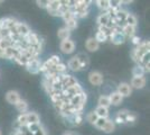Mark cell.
I'll use <instances>...</instances> for the list:
<instances>
[{
  "label": "cell",
  "mask_w": 150,
  "mask_h": 135,
  "mask_svg": "<svg viewBox=\"0 0 150 135\" xmlns=\"http://www.w3.org/2000/svg\"><path fill=\"white\" fill-rule=\"evenodd\" d=\"M98 118H99V117H98L95 111H91V113H88V115H86V121H88L90 124H92V125H94V124L96 123Z\"/></svg>",
  "instance_id": "cell-34"
},
{
  "label": "cell",
  "mask_w": 150,
  "mask_h": 135,
  "mask_svg": "<svg viewBox=\"0 0 150 135\" xmlns=\"http://www.w3.org/2000/svg\"><path fill=\"white\" fill-rule=\"evenodd\" d=\"M150 42L149 41H144L141 42L140 44L136 46V49L132 51L131 56L133 59V61L137 63V65H140V60L144 58V55L149 54L150 52Z\"/></svg>",
  "instance_id": "cell-1"
},
{
  "label": "cell",
  "mask_w": 150,
  "mask_h": 135,
  "mask_svg": "<svg viewBox=\"0 0 150 135\" xmlns=\"http://www.w3.org/2000/svg\"><path fill=\"white\" fill-rule=\"evenodd\" d=\"M94 39H95V41L100 44V43H104V42H105L106 39H108V36H105L103 33H101L98 31V33L95 34V37H94Z\"/></svg>",
  "instance_id": "cell-36"
},
{
  "label": "cell",
  "mask_w": 150,
  "mask_h": 135,
  "mask_svg": "<svg viewBox=\"0 0 150 135\" xmlns=\"http://www.w3.org/2000/svg\"><path fill=\"white\" fill-rule=\"evenodd\" d=\"M96 5L100 9L105 11V14H108L110 16V1L109 0H98Z\"/></svg>",
  "instance_id": "cell-21"
},
{
  "label": "cell",
  "mask_w": 150,
  "mask_h": 135,
  "mask_svg": "<svg viewBox=\"0 0 150 135\" xmlns=\"http://www.w3.org/2000/svg\"><path fill=\"white\" fill-rule=\"evenodd\" d=\"M144 66H141V65H136L132 69V76L133 77H144Z\"/></svg>",
  "instance_id": "cell-32"
},
{
  "label": "cell",
  "mask_w": 150,
  "mask_h": 135,
  "mask_svg": "<svg viewBox=\"0 0 150 135\" xmlns=\"http://www.w3.org/2000/svg\"><path fill=\"white\" fill-rule=\"evenodd\" d=\"M27 114V125L30 124H40L39 122V116L36 113H26Z\"/></svg>",
  "instance_id": "cell-23"
},
{
  "label": "cell",
  "mask_w": 150,
  "mask_h": 135,
  "mask_svg": "<svg viewBox=\"0 0 150 135\" xmlns=\"http://www.w3.org/2000/svg\"><path fill=\"white\" fill-rule=\"evenodd\" d=\"M109 98H110V103H111V105H114V106L120 105V104L122 103V100H123V97L121 96L119 92H117V91L112 92V94L109 96Z\"/></svg>",
  "instance_id": "cell-18"
},
{
  "label": "cell",
  "mask_w": 150,
  "mask_h": 135,
  "mask_svg": "<svg viewBox=\"0 0 150 135\" xmlns=\"http://www.w3.org/2000/svg\"><path fill=\"white\" fill-rule=\"evenodd\" d=\"M48 96L50 97V99H52V101L53 103H55L57 100H59V99H62L63 98V95H62V91H58V90H50V92H48Z\"/></svg>",
  "instance_id": "cell-26"
},
{
  "label": "cell",
  "mask_w": 150,
  "mask_h": 135,
  "mask_svg": "<svg viewBox=\"0 0 150 135\" xmlns=\"http://www.w3.org/2000/svg\"><path fill=\"white\" fill-rule=\"evenodd\" d=\"M85 47H86V50L88 52H96L100 47V44L95 41L94 37H90L85 42Z\"/></svg>",
  "instance_id": "cell-15"
},
{
  "label": "cell",
  "mask_w": 150,
  "mask_h": 135,
  "mask_svg": "<svg viewBox=\"0 0 150 135\" xmlns=\"http://www.w3.org/2000/svg\"><path fill=\"white\" fill-rule=\"evenodd\" d=\"M36 4H37L40 8H44V9H46L47 4H48V0H46V1H43V0H42V1H40V0H37V1H36Z\"/></svg>",
  "instance_id": "cell-46"
},
{
  "label": "cell",
  "mask_w": 150,
  "mask_h": 135,
  "mask_svg": "<svg viewBox=\"0 0 150 135\" xmlns=\"http://www.w3.org/2000/svg\"><path fill=\"white\" fill-rule=\"evenodd\" d=\"M131 41H132V43L136 45V46H138V45L141 43V39H140L139 36H137V35L132 36V37H131Z\"/></svg>",
  "instance_id": "cell-45"
},
{
  "label": "cell",
  "mask_w": 150,
  "mask_h": 135,
  "mask_svg": "<svg viewBox=\"0 0 150 135\" xmlns=\"http://www.w3.org/2000/svg\"><path fill=\"white\" fill-rule=\"evenodd\" d=\"M137 18H136V16L134 15H132V14H129L127 15V18H125V25H129V26H132V27H136L137 26Z\"/></svg>",
  "instance_id": "cell-30"
},
{
  "label": "cell",
  "mask_w": 150,
  "mask_h": 135,
  "mask_svg": "<svg viewBox=\"0 0 150 135\" xmlns=\"http://www.w3.org/2000/svg\"><path fill=\"white\" fill-rule=\"evenodd\" d=\"M98 104H99V106L104 107V108H109V106H111V103H110V98H109V96H104V95L100 96Z\"/></svg>",
  "instance_id": "cell-29"
},
{
  "label": "cell",
  "mask_w": 150,
  "mask_h": 135,
  "mask_svg": "<svg viewBox=\"0 0 150 135\" xmlns=\"http://www.w3.org/2000/svg\"><path fill=\"white\" fill-rule=\"evenodd\" d=\"M16 31H17V34H18L20 37H26L29 33L31 32L30 29H29V27L24 24V23H17V25H16Z\"/></svg>",
  "instance_id": "cell-12"
},
{
  "label": "cell",
  "mask_w": 150,
  "mask_h": 135,
  "mask_svg": "<svg viewBox=\"0 0 150 135\" xmlns=\"http://www.w3.org/2000/svg\"><path fill=\"white\" fill-rule=\"evenodd\" d=\"M67 66H69V70L74 71V72H79V71H81V65H80V62H79V60L76 56L74 58H72L71 60L69 61V63H67Z\"/></svg>",
  "instance_id": "cell-17"
},
{
  "label": "cell",
  "mask_w": 150,
  "mask_h": 135,
  "mask_svg": "<svg viewBox=\"0 0 150 135\" xmlns=\"http://www.w3.org/2000/svg\"><path fill=\"white\" fill-rule=\"evenodd\" d=\"M33 135H46V132L44 131V129H43V127H40V129H38V131H36V132H35Z\"/></svg>",
  "instance_id": "cell-47"
},
{
  "label": "cell",
  "mask_w": 150,
  "mask_h": 135,
  "mask_svg": "<svg viewBox=\"0 0 150 135\" xmlns=\"http://www.w3.org/2000/svg\"><path fill=\"white\" fill-rule=\"evenodd\" d=\"M59 7H61V0H48L46 10L52 16H61V14L58 11Z\"/></svg>",
  "instance_id": "cell-4"
},
{
  "label": "cell",
  "mask_w": 150,
  "mask_h": 135,
  "mask_svg": "<svg viewBox=\"0 0 150 135\" xmlns=\"http://www.w3.org/2000/svg\"><path fill=\"white\" fill-rule=\"evenodd\" d=\"M110 41L112 42V44L114 45H121L125 42V36L121 33H112L110 36H109Z\"/></svg>",
  "instance_id": "cell-10"
},
{
  "label": "cell",
  "mask_w": 150,
  "mask_h": 135,
  "mask_svg": "<svg viewBox=\"0 0 150 135\" xmlns=\"http://www.w3.org/2000/svg\"><path fill=\"white\" fill-rule=\"evenodd\" d=\"M76 84H79L77 82V80L75 79L73 76H69V74H63V79H62V87L63 89H67V88H69V87H73V86H75Z\"/></svg>",
  "instance_id": "cell-8"
},
{
  "label": "cell",
  "mask_w": 150,
  "mask_h": 135,
  "mask_svg": "<svg viewBox=\"0 0 150 135\" xmlns=\"http://www.w3.org/2000/svg\"><path fill=\"white\" fill-rule=\"evenodd\" d=\"M40 65H42V63H40V61L37 58H33L30 60H28V62L26 63L25 66L29 73H31V74H37V73H39Z\"/></svg>",
  "instance_id": "cell-3"
},
{
  "label": "cell",
  "mask_w": 150,
  "mask_h": 135,
  "mask_svg": "<svg viewBox=\"0 0 150 135\" xmlns=\"http://www.w3.org/2000/svg\"><path fill=\"white\" fill-rule=\"evenodd\" d=\"M122 34L125 36V39H127V37H130V39H131L132 36L136 35V27H132V26H129V25H125L123 27H122Z\"/></svg>",
  "instance_id": "cell-20"
},
{
  "label": "cell",
  "mask_w": 150,
  "mask_h": 135,
  "mask_svg": "<svg viewBox=\"0 0 150 135\" xmlns=\"http://www.w3.org/2000/svg\"><path fill=\"white\" fill-rule=\"evenodd\" d=\"M62 18L64 19V21H67V20L72 19V18H74V14L71 13V11H66V13H64L62 15Z\"/></svg>",
  "instance_id": "cell-42"
},
{
  "label": "cell",
  "mask_w": 150,
  "mask_h": 135,
  "mask_svg": "<svg viewBox=\"0 0 150 135\" xmlns=\"http://www.w3.org/2000/svg\"><path fill=\"white\" fill-rule=\"evenodd\" d=\"M0 135H2V134H1V131H0Z\"/></svg>",
  "instance_id": "cell-51"
},
{
  "label": "cell",
  "mask_w": 150,
  "mask_h": 135,
  "mask_svg": "<svg viewBox=\"0 0 150 135\" xmlns=\"http://www.w3.org/2000/svg\"><path fill=\"white\" fill-rule=\"evenodd\" d=\"M114 129H115V123L113 122L112 119H109L108 118L105 122V125L103 126L102 131L104 133H112V132H114Z\"/></svg>",
  "instance_id": "cell-24"
},
{
  "label": "cell",
  "mask_w": 150,
  "mask_h": 135,
  "mask_svg": "<svg viewBox=\"0 0 150 135\" xmlns=\"http://www.w3.org/2000/svg\"><path fill=\"white\" fill-rule=\"evenodd\" d=\"M85 103H86V94L84 91L82 94L75 95V96L69 98V105L73 107L74 114H76V113H82Z\"/></svg>",
  "instance_id": "cell-2"
},
{
  "label": "cell",
  "mask_w": 150,
  "mask_h": 135,
  "mask_svg": "<svg viewBox=\"0 0 150 135\" xmlns=\"http://www.w3.org/2000/svg\"><path fill=\"white\" fill-rule=\"evenodd\" d=\"M99 32L103 33L105 36H108V39H109V36L112 34V29L109 28L108 26H99Z\"/></svg>",
  "instance_id": "cell-38"
},
{
  "label": "cell",
  "mask_w": 150,
  "mask_h": 135,
  "mask_svg": "<svg viewBox=\"0 0 150 135\" xmlns=\"http://www.w3.org/2000/svg\"><path fill=\"white\" fill-rule=\"evenodd\" d=\"M88 81L90 84L93 86H101L103 84V76L101 74L99 71H92L88 74Z\"/></svg>",
  "instance_id": "cell-6"
},
{
  "label": "cell",
  "mask_w": 150,
  "mask_h": 135,
  "mask_svg": "<svg viewBox=\"0 0 150 135\" xmlns=\"http://www.w3.org/2000/svg\"><path fill=\"white\" fill-rule=\"evenodd\" d=\"M0 58L5 59V50H2V49H0Z\"/></svg>",
  "instance_id": "cell-48"
},
{
  "label": "cell",
  "mask_w": 150,
  "mask_h": 135,
  "mask_svg": "<svg viewBox=\"0 0 150 135\" xmlns=\"http://www.w3.org/2000/svg\"><path fill=\"white\" fill-rule=\"evenodd\" d=\"M76 58H77L79 62H80L82 70H86L88 68V65H90V59H88V55L84 54V53H80V54L76 55Z\"/></svg>",
  "instance_id": "cell-16"
},
{
  "label": "cell",
  "mask_w": 150,
  "mask_h": 135,
  "mask_svg": "<svg viewBox=\"0 0 150 135\" xmlns=\"http://www.w3.org/2000/svg\"><path fill=\"white\" fill-rule=\"evenodd\" d=\"M23 41L25 42L27 46H35V45H37L40 42V39H39V36H38L37 34L30 32L26 37L23 39Z\"/></svg>",
  "instance_id": "cell-9"
},
{
  "label": "cell",
  "mask_w": 150,
  "mask_h": 135,
  "mask_svg": "<svg viewBox=\"0 0 150 135\" xmlns=\"http://www.w3.org/2000/svg\"><path fill=\"white\" fill-rule=\"evenodd\" d=\"M106 119H108V118H98L96 123L94 124V125H95V127H98V129H103V126L105 125Z\"/></svg>",
  "instance_id": "cell-41"
},
{
  "label": "cell",
  "mask_w": 150,
  "mask_h": 135,
  "mask_svg": "<svg viewBox=\"0 0 150 135\" xmlns=\"http://www.w3.org/2000/svg\"><path fill=\"white\" fill-rule=\"evenodd\" d=\"M146 78L144 77H133L131 80V88L134 89H142L146 86Z\"/></svg>",
  "instance_id": "cell-13"
},
{
  "label": "cell",
  "mask_w": 150,
  "mask_h": 135,
  "mask_svg": "<svg viewBox=\"0 0 150 135\" xmlns=\"http://www.w3.org/2000/svg\"><path fill=\"white\" fill-rule=\"evenodd\" d=\"M57 36H58V39H62V41L69 39L71 32H69L66 27H62V28H59V29H58V32H57Z\"/></svg>",
  "instance_id": "cell-25"
},
{
  "label": "cell",
  "mask_w": 150,
  "mask_h": 135,
  "mask_svg": "<svg viewBox=\"0 0 150 135\" xmlns=\"http://www.w3.org/2000/svg\"><path fill=\"white\" fill-rule=\"evenodd\" d=\"M128 114H129V110H127V109L120 110L119 113L115 115V119H114L113 122L118 123V124H125V118H127Z\"/></svg>",
  "instance_id": "cell-19"
},
{
  "label": "cell",
  "mask_w": 150,
  "mask_h": 135,
  "mask_svg": "<svg viewBox=\"0 0 150 135\" xmlns=\"http://www.w3.org/2000/svg\"><path fill=\"white\" fill-rule=\"evenodd\" d=\"M72 121H73V125L74 126H80L83 122V115L82 113H76L72 116Z\"/></svg>",
  "instance_id": "cell-33"
},
{
  "label": "cell",
  "mask_w": 150,
  "mask_h": 135,
  "mask_svg": "<svg viewBox=\"0 0 150 135\" xmlns=\"http://www.w3.org/2000/svg\"><path fill=\"white\" fill-rule=\"evenodd\" d=\"M131 91H132V88L130 87V84H125V82L120 84L119 86H118V90H117V92H119L122 97L130 96V95H131Z\"/></svg>",
  "instance_id": "cell-14"
},
{
  "label": "cell",
  "mask_w": 150,
  "mask_h": 135,
  "mask_svg": "<svg viewBox=\"0 0 150 135\" xmlns=\"http://www.w3.org/2000/svg\"><path fill=\"white\" fill-rule=\"evenodd\" d=\"M17 20L11 17H6L0 19V29H11L13 27L17 25Z\"/></svg>",
  "instance_id": "cell-7"
},
{
  "label": "cell",
  "mask_w": 150,
  "mask_h": 135,
  "mask_svg": "<svg viewBox=\"0 0 150 135\" xmlns=\"http://www.w3.org/2000/svg\"><path fill=\"white\" fill-rule=\"evenodd\" d=\"M19 99H20V95L16 90H10L6 94V100L11 105H16Z\"/></svg>",
  "instance_id": "cell-11"
},
{
  "label": "cell",
  "mask_w": 150,
  "mask_h": 135,
  "mask_svg": "<svg viewBox=\"0 0 150 135\" xmlns=\"http://www.w3.org/2000/svg\"><path fill=\"white\" fill-rule=\"evenodd\" d=\"M16 122L19 124V126H26L27 125V114H20Z\"/></svg>",
  "instance_id": "cell-37"
},
{
  "label": "cell",
  "mask_w": 150,
  "mask_h": 135,
  "mask_svg": "<svg viewBox=\"0 0 150 135\" xmlns=\"http://www.w3.org/2000/svg\"><path fill=\"white\" fill-rule=\"evenodd\" d=\"M54 70L56 71V73H58V74H65V72H66V70H67V68H66V65L64 64V63H58V64L54 68Z\"/></svg>",
  "instance_id": "cell-35"
},
{
  "label": "cell",
  "mask_w": 150,
  "mask_h": 135,
  "mask_svg": "<svg viewBox=\"0 0 150 135\" xmlns=\"http://www.w3.org/2000/svg\"><path fill=\"white\" fill-rule=\"evenodd\" d=\"M15 135H24V134H23V133H20V132H19V131H17V132H16V133H15Z\"/></svg>",
  "instance_id": "cell-49"
},
{
  "label": "cell",
  "mask_w": 150,
  "mask_h": 135,
  "mask_svg": "<svg viewBox=\"0 0 150 135\" xmlns=\"http://www.w3.org/2000/svg\"><path fill=\"white\" fill-rule=\"evenodd\" d=\"M136 119H137V115H136L134 113L129 111V114H128L127 118H125V123H134Z\"/></svg>",
  "instance_id": "cell-40"
},
{
  "label": "cell",
  "mask_w": 150,
  "mask_h": 135,
  "mask_svg": "<svg viewBox=\"0 0 150 135\" xmlns=\"http://www.w3.org/2000/svg\"><path fill=\"white\" fill-rule=\"evenodd\" d=\"M27 127H28V131L34 134L36 131H38V129L42 127V125L40 124H30V125H27Z\"/></svg>",
  "instance_id": "cell-39"
},
{
  "label": "cell",
  "mask_w": 150,
  "mask_h": 135,
  "mask_svg": "<svg viewBox=\"0 0 150 135\" xmlns=\"http://www.w3.org/2000/svg\"><path fill=\"white\" fill-rule=\"evenodd\" d=\"M64 103H65V98H62V99H59V100H57V101H55L54 103V105H55V107H56L58 110L62 109L63 105H64Z\"/></svg>",
  "instance_id": "cell-44"
},
{
  "label": "cell",
  "mask_w": 150,
  "mask_h": 135,
  "mask_svg": "<svg viewBox=\"0 0 150 135\" xmlns=\"http://www.w3.org/2000/svg\"><path fill=\"white\" fill-rule=\"evenodd\" d=\"M64 27H66L69 32H71V31H74V29H76V27H77V19L74 17V18H72V19L65 21V26H64Z\"/></svg>",
  "instance_id": "cell-31"
},
{
  "label": "cell",
  "mask_w": 150,
  "mask_h": 135,
  "mask_svg": "<svg viewBox=\"0 0 150 135\" xmlns=\"http://www.w3.org/2000/svg\"><path fill=\"white\" fill-rule=\"evenodd\" d=\"M64 135H73V134H72V133H65Z\"/></svg>",
  "instance_id": "cell-50"
},
{
  "label": "cell",
  "mask_w": 150,
  "mask_h": 135,
  "mask_svg": "<svg viewBox=\"0 0 150 135\" xmlns=\"http://www.w3.org/2000/svg\"><path fill=\"white\" fill-rule=\"evenodd\" d=\"M109 19H110V16H109L108 14L104 13V14L99 15V17H98L96 21H98L99 26H106L108 25V23H109Z\"/></svg>",
  "instance_id": "cell-28"
},
{
  "label": "cell",
  "mask_w": 150,
  "mask_h": 135,
  "mask_svg": "<svg viewBox=\"0 0 150 135\" xmlns=\"http://www.w3.org/2000/svg\"><path fill=\"white\" fill-rule=\"evenodd\" d=\"M94 111L96 113L99 118H108V116H109V109L104 108V107H101V106H98V108Z\"/></svg>",
  "instance_id": "cell-27"
},
{
  "label": "cell",
  "mask_w": 150,
  "mask_h": 135,
  "mask_svg": "<svg viewBox=\"0 0 150 135\" xmlns=\"http://www.w3.org/2000/svg\"><path fill=\"white\" fill-rule=\"evenodd\" d=\"M10 37V31L9 29H0V39H7Z\"/></svg>",
  "instance_id": "cell-43"
},
{
  "label": "cell",
  "mask_w": 150,
  "mask_h": 135,
  "mask_svg": "<svg viewBox=\"0 0 150 135\" xmlns=\"http://www.w3.org/2000/svg\"><path fill=\"white\" fill-rule=\"evenodd\" d=\"M59 49L63 53L65 54H71L73 53L75 50V43L72 41V39H65V41H62L61 44H59Z\"/></svg>",
  "instance_id": "cell-5"
},
{
  "label": "cell",
  "mask_w": 150,
  "mask_h": 135,
  "mask_svg": "<svg viewBox=\"0 0 150 135\" xmlns=\"http://www.w3.org/2000/svg\"><path fill=\"white\" fill-rule=\"evenodd\" d=\"M16 106V108H17V110H18L19 113H21V114H26V111H27V109H28V104H27V101L26 100H24V99H19L18 103L15 105Z\"/></svg>",
  "instance_id": "cell-22"
}]
</instances>
